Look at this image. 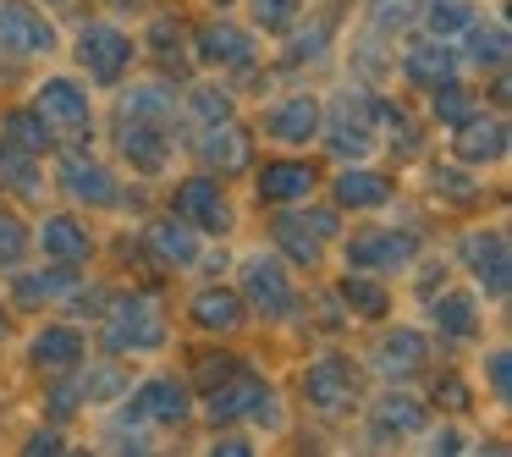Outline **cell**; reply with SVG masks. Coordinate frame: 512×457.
Segmentation results:
<instances>
[{
    "mask_svg": "<svg viewBox=\"0 0 512 457\" xmlns=\"http://www.w3.org/2000/svg\"><path fill=\"white\" fill-rule=\"evenodd\" d=\"M105 6H116V12H144V6H155V0H105Z\"/></svg>",
    "mask_w": 512,
    "mask_h": 457,
    "instance_id": "cell-47",
    "label": "cell"
},
{
    "mask_svg": "<svg viewBox=\"0 0 512 457\" xmlns=\"http://www.w3.org/2000/svg\"><path fill=\"white\" fill-rule=\"evenodd\" d=\"M463 259H468V276L485 298H507V270H512V254H507V232L490 226V232H468L463 237Z\"/></svg>",
    "mask_w": 512,
    "mask_h": 457,
    "instance_id": "cell-10",
    "label": "cell"
},
{
    "mask_svg": "<svg viewBox=\"0 0 512 457\" xmlns=\"http://www.w3.org/2000/svg\"><path fill=\"white\" fill-rule=\"evenodd\" d=\"M122 116H144V122H166L177 116V94L160 89V83H138V89L122 94Z\"/></svg>",
    "mask_w": 512,
    "mask_h": 457,
    "instance_id": "cell-33",
    "label": "cell"
},
{
    "mask_svg": "<svg viewBox=\"0 0 512 457\" xmlns=\"http://www.w3.org/2000/svg\"><path fill=\"white\" fill-rule=\"evenodd\" d=\"M0 336H6V320H0Z\"/></svg>",
    "mask_w": 512,
    "mask_h": 457,
    "instance_id": "cell-48",
    "label": "cell"
},
{
    "mask_svg": "<svg viewBox=\"0 0 512 457\" xmlns=\"http://www.w3.org/2000/svg\"><path fill=\"white\" fill-rule=\"evenodd\" d=\"M303 397H309V408H320V413H347L358 402V369H353V358H342V353L314 358L309 375H303Z\"/></svg>",
    "mask_w": 512,
    "mask_h": 457,
    "instance_id": "cell-6",
    "label": "cell"
},
{
    "mask_svg": "<svg viewBox=\"0 0 512 457\" xmlns=\"http://www.w3.org/2000/svg\"><path fill=\"white\" fill-rule=\"evenodd\" d=\"M259 199H270V204H298V199H309L314 188H320V171L309 166V160H265L259 166Z\"/></svg>",
    "mask_w": 512,
    "mask_h": 457,
    "instance_id": "cell-14",
    "label": "cell"
},
{
    "mask_svg": "<svg viewBox=\"0 0 512 457\" xmlns=\"http://www.w3.org/2000/svg\"><path fill=\"white\" fill-rule=\"evenodd\" d=\"M116 149H122V160L133 171H144V177H160L171 160V138H166V122H144V116H122V127H116Z\"/></svg>",
    "mask_w": 512,
    "mask_h": 457,
    "instance_id": "cell-11",
    "label": "cell"
},
{
    "mask_svg": "<svg viewBox=\"0 0 512 457\" xmlns=\"http://www.w3.org/2000/svg\"><path fill=\"white\" fill-rule=\"evenodd\" d=\"M193 320H199L204 331H237V325L248 320V303L237 298V292L210 287V292H199V298H193Z\"/></svg>",
    "mask_w": 512,
    "mask_h": 457,
    "instance_id": "cell-29",
    "label": "cell"
},
{
    "mask_svg": "<svg viewBox=\"0 0 512 457\" xmlns=\"http://www.w3.org/2000/svg\"><path fill=\"white\" fill-rule=\"evenodd\" d=\"M369 17H375V28L397 34V28H408L419 12H413V0H375V12H369Z\"/></svg>",
    "mask_w": 512,
    "mask_h": 457,
    "instance_id": "cell-41",
    "label": "cell"
},
{
    "mask_svg": "<svg viewBox=\"0 0 512 457\" xmlns=\"http://www.w3.org/2000/svg\"><path fill=\"white\" fill-rule=\"evenodd\" d=\"M133 39L122 34V28H111V23H89L78 34V61H83V72H89L94 83H116L127 67H133Z\"/></svg>",
    "mask_w": 512,
    "mask_h": 457,
    "instance_id": "cell-7",
    "label": "cell"
},
{
    "mask_svg": "<svg viewBox=\"0 0 512 457\" xmlns=\"http://www.w3.org/2000/svg\"><path fill=\"white\" fill-rule=\"evenodd\" d=\"M342 303H347V309H358V314H364V320H380V314L391 309L386 287H380V281H369L364 270H353V276L342 281Z\"/></svg>",
    "mask_w": 512,
    "mask_h": 457,
    "instance_id": "cell-34",
    "label": "cell"
},
{
    "mask_svg": "<svg viewBox=\"0 0 512 457\" xmlns=\"http://www.w3.org/2000/svg\"><path fill=\"white\" fill-rule=\"evenodd\" d=\"M0 138L17 144V149H28V155H45V149L56 144V127H50L39 111H12L6 122H0Z\"/></svg>",
    "mask_w": 512,
    "mask_h": 457,
    "instance_id": "cell-30",
    "label": "cell"
},
{
    "mask_svg": "<svg viewBox=\"0 0 512 457\" xmlns=\"http://www.w3.org/2000/svg\"><path fill=\"white\" fill-rule=\"evenodd\" d=\"M28 452H67V446H61L56 430H39V435H28Z\"/></svg>",
    "mask_w": 512,
    "mask_h": 457,
    "instance_id": "cell-44",
    "label": "cell"
},
{
    "mask_svg": "<svg viewBox=\"0 0 512 457\" xmlns=\"http://www.w3.org/2000/svg\"><path fill=\"white\" fill-rule=\"evenodd\" d=\"M430 94H435V100H430L435 122H446V127H463L468 116L479 111V94H468L457 78H452V83H441V89H430Z\"/></svg>",
    "mask_w": 512,
    "mask_h": 457,
    "instance_id": "cell-36",
    "label": "cell"
},
{
    "mask_svg": "<svg viewBox=\"0 0 512 457\" xmlns=\"http://www.w3.org/2000/svg\"><path fill=\"white\" fill-rule=\"evenodd\" d=\"M452 155L457 160H468V166H485V160H501L507 155V122L501 116H468L463 127H457V138H452Z\"/></svg>",
    "mask_w": 512,
    "mask_h": 457,
    "instance_id": "cell-18",
    "label": "cell"
},
{
    "mask_svg": "<svg viewBox=\"0 0 512 457\" xmlns=\"http://www.w3.org/2000/svg\"><path fill=\"white\" fill-rule=\"evenodd\" d=\"M375 100L358 89H342L331 100V116H325V144L336 149L342 160H364L375 149Z\"/></svg>",
    "mask_w": 512,
    "mask_h": 457,
    "instance_id": "cell-2",
    "label": "cell"
},
{
    "mask_svg": "<svg viewBox=\"0 0 512 457\" xmlns=\"http://www.w3.org/2000/svg\"><path fill=\"white\" fill-rule=\"evenodd\" d=\"M193 149H199V160L210 171H221V177H232V171L248 166V133H243V127H232V122H210Z\"/></svg>",
    "mask_w": 512,
    "mask_h": 457,
    "instance_id": "cell-20",
    "label": "cell"
},
{
    "mask_svg": "<svg viewBox=\"0 0 512 457\" xmlns=\"http://www.w3.org/2000/svg\"><path fill=\"white\" fill-rule=\"evenodd\" d=\"M56 177H61V188H67L72 199H78V204H94V210H105V204H116V199H122L116 177L100 166V160L67 155V160H61V171H56Z\"/></svg>",
    "mask_w": 512,
    "mask_h": 457,
    "instance_id": "cell-16",
    "label": "cell"
},
{
    "mask_svg": "<svg viewBox=\"0 0 512 457\" xmlns=\"http://www.w3.org/2000/svg\"><path fill=\"white\" fill-rule=\"evenodd\" d=\"M78 287V270L72 265H56V270H17V281H12V292H17V303H50V298H67V292Z\"/></svg>",
    "mask_w": 512,
    "mask_h": 457,
    "instance_id": "cell-26",
    "label": "cell"
},
{
    "mask_svg": "<svg viewBox=\"0 0 512 457\" xmlns=\"http://www.w3.org/2000/svg\"><path fill=\"white\" fill-rule=\"evenodd\" d=\"M430 452H463V435H457V430H435L430 435Z\"/></svg>",
    "mask_w": 512,
    "mask_h": 457,
    "instance_id": "cell-45",
    "label": "cell"
},
{
    "mask_svg": "<svg viewBox=\"0 0 512 457\" xmlns=\"http://www.w3.org/2000/svg\"><path fill=\"white\" fill-rule=\"evenodd\" d=\"M248 6H254V23L270 28V34H276V28H287L292 17L303 12V0H248Z\"/></svg>",
    "mask_w": 512,
    "mask_h": 457,
    "instance_id": "cell-40",
    "label": "cell"
},
{
    "mask_svg": "<svg viewBox=\"0 0 512 457\" xmlns=\"http://www.w3.org/2000/svg\"><path fill=\"white\" fill-rule=\"evenodd\" d=\"M424 430V408L413 397H402V391H386V397L375 402V441H386V435H419Z\"/></svg>",
    "mask_w": 512,
    "mask_h": 457,
    "instance_id": "cell-27",
    "label": "cell"
},
{
    "mask_svg": "<svg viewBox=\"0 0 512 457\" xmlns=\"http://www.w3.org/2000/svg\"><path fill=\"white\" fill-rule=\"evenodd\" d=\"M331 193H336L342 210H380V204L391 199V182L380 177V171H369V166H358V160H353V166L331 182Z\"/></svg>",
    "mask_w": 512,
    "mask_h": 457,
    "instance_id": "cell-24",
    "label": "cell"
},
{
    "mask_svg": "<svg viewBox=\"0 0 512 457\" xmlns=\"http://www.w3.org/2000/svg\"><path fill=\"white\" fill-rule=\"evenodd\" d=\"M39 248H45V259H56V265H89L94 232L78 221V215H45V226H39Z\"/></svg>",
    "mask_w": 512,
    "mask_h": 457,
    "instance_id": "cell-17",
    "label": "cell"
},
{
    "mask_svg": "<svg viewBox=\"0 0 512 457\" xmlns=\"http://www.w3.org/2000/svg\"><path fill=\"white\" fill-rule=\"evenodd\" d=\"M419 17H424V28H430V39H452L474 23V6H468V0H430Z\"/></svg>",
    "mask_w": 512,
    "mask_h": 457,
    "instance_id": "cell-35",
    "label": "cell"
},
{
    "mask_svg": "<svg viewBox=\"0 0 512 457\" xmlns=\"http://www.w3.org/2000/svg\"><path fill=\"white\" fill-rule=\"evenodd\" d=\"M276 243L292 254V265H314L325 254V237L309 226V215H281L276 221Z\"/></svg>",
    "mask_w": 512,
    "mask_h": 457,
    "instance_id": "cell-32",
    "label": "cell"
},
{
    "mask_svg": "<svg viewBox=\"0 0 512 457\" xmlns=\"http://www.w3.org/2000/svg\"><path fill=\"white\" fill-rule=\"evenodd\" d=\"M430 309H435V331L452 336V342H468V336L479 331V303H474V292H441Z\"/></svg>",
    "mask_w": 512,
    "mask_h": 457,
    "instance_id": "cell-28",
    "label": "cell"
},
{
    "mask_svg": "<svg viewBox=\"0 0 512 457\" xmlns=\"http://www.w3.org/2000/svg\"><path fill=\"white\" fill-rule=\"evenodd\" d=\"M149 248H155L160 265H193L199 259V232L188 221H177V215H166V221L149 226Z\"/></svg>",
    "mask_w": 512,
    "mask_h": 457,
    "instance_id": "cell-25",
    "label": "cell"
},
{
    "mask_svg": "<svg viewBox=\"0 0 512 457\" xmlns=\"http://www.w3.org/2000/svg\"><path fill=\"white\" fill-rule=\"evenodd\" d=\"M215 452H226V457H243V452H254V446H248L243 435H221V441H215Z\"/></svg>",
    "mask_w": 512,
    "mask_h": 457,
    "instance_id": "cell-46",
    "label": "cell"
},
{
    "mask_svg": "<svg viewBox=\"0 0 512 457\" xmlns=\"http://www.w3.org/2000/svg\"><path fill=\"white\" fill-rule=\"evenodd\" d=\"M276 391L265 386L259 375H248V369H232V375L221 380V386H210V397H204V413H210L215 424H232V419H259V424H276Z\"/></svg>",
    "mask_w": 512,
    "mask_h": 457,
    "instance_id": "cell-3",
    "label": "cell"
},
{
    "mask_svg": "<svg viewBox=\"0 0 512 457\" xmlns=\"http://www.w3.org/2000/svg\"><path fill=\"white\" fill-rule=\"evenodd\" d=\"M237 281H243V303L254 314H265V320H287V314L298 309V292H292L287 270H281L276 259L248 254L243 265H237Z\"/></svg>",
    "mask_w": 512,
    "mask_h": 457,
    "instance_id": "cell-4",
    "label": "cell"
},
{
    "mask_svg": "<svg viewBox=\"0 0 512 457\" xmlns=\"http://www.w3.org/2000/svg\"><path fill=\"white\" fill-rule=\"evenodd\" d=\"M265 133L281 149H303L309 138H320V100L314 94H281L276 105H265Z\"/></svg>",
    "mask_w": 512,
    "mask_h": 457,
    "instance_id": "cell-12",
    "label": "cell"
},
{
    "mask_svg": "<svg viewBox=\"0 0 512 457\" xmlns=\"http://www.w3.org/2000/svg\"><path fill=\"white\" fill-rule=\"evenodd\" d=\"M413 259H419L413 232H358L347 243V265L364 270V276H391V270H408Z\"/></svg>",
    "mask_w": 512,
    "mask_h": 457,
    "instance_id": "cell-8",
    "label": "cell"
},
{
    "mask_svg": "<svg viewBox=\"0 0 512 457\" xmlns=\"http://www.w3.org/2000/svg\"><path fill=\"white\" fill-rule=\"evenodd\" d=\"M28 358H34L39 369L67 375V369L83 364V331L78 325H45V331L34 336V347H28Z\"/></svg>",
    "mask_w": 512,
    "mask_h": 457,
    "instance_id": "cell-21",
    "label": "cell"
},
{
    "mask_svg": "<svg viewBox=\"0 0 512 457\" xmlns=\"http://www.w3.org/2000/svg\"><path fill=\"white\" fill-rule=\"evenodd\" d=\"M430 358V342H424V331H413V325H397L391 336H380V347H375V369L380 375H413V369Z\"/></svg>",
    "mask_w": 512,
    "mask_h": 457,
    "instance_id": "cell-22",
    "label": "cell"
},
{
    "mask_svg": "<svg viewBox=\"0 0 512 457\" xmlns=\"http://www.w3.org/2000/svg\"><path fill=\"white\" fill-rule=\"evenodd\" d=\"M171 215L188 221L193 232H210V237L232 232V204H226V193H221V182H215V177L177 182V193H171Z\"/></svg>",
    "mask_w": 512,
    "mask_h": 457,
    "instance_id": "cell-5",
    "label": "cell"
},
{
    "mask_svg": "<svg viewBox=\"0 0 512 457\" xmlns=\"http://www.w3.org/2000/svg\"><path fill=\"white\" fill-rule=\"evenodd\" d=\"M105 347L111 353H160L166 347V314L155 298L133 292V298H116L105 309Z\"/></svg>",
    "mask_w": 512,
    "mask_h": 457,
    "instance_id": "cell-1",
    "label": "cell"
},
{
    "mask_svg": "<svg viewBox=\"0 0 512 457\" xmlns=\"http://www.w3.org/2000/svg\"><path fill=\"white\" fill-rule=\"evenodd\" d=\"M435 397H446V408H468V391H463V380H452V375H446V386H435Z\"/></svg>",
    "mask_w": 512,
    "mask_h": 457,
    "instance_id": "cell-43",
    "label": "cell"
},
{
    "mask_svg": "<svg viewBox=\"0 0 512 457\" xmlns=\"http://www.w3.org/2000/svg\"><path fill=\"white\" fill-rule=\"evenodd\" d=\"M193 45H199V61H204V67H254V39H248L243 28H232V23L204 28Z\"/></svg>",
    "mask_w": 512,
    "mask_h": 457,
    "instance_id": "cell-23",
    "label": "cell"
},
{
    "mask_svg": "<svg viewBox=\"0 0 512 457\" xmlns=\"http://www.w3.org/2000/svg\"><path fill=\"white\" fill-rule=\"evenodd\" d=\"M193 413V391L171 375H149L144 386L133 391V419H149V424H182Z\"/></svg>",
    "mask_w": 512,
    "mask_h": 457,
    "instance_id": "cell-13",
    "label": "cell"
},
{
    "mask_svg": "<svg viewBox=\"0 0 512 457\" xmlns=\"http://www.w3.org/2000/svg\"><path fill=\"white\" fill-rule=\"evenodd\" d=\"M28 226H23V215H12V210H0V270H17L23 265V254H28Z\"/></svg>",
    "mask_w": 512,
    "mask_h": 457,
    "instance_id": "cell-37",
    "label": "cell"
},
{
    "mask_svg": "<svg viewBox=\"0 0 512 457\" xmlns=\"http://www.w3.org/2000/svg\"><path fill=\"white\" fill-rule=\"evenodd\" d=\"M34 111L45 116L50 127H89L94 105H89V94H83L72 78H45L34 89Z\"/></svg>",
    "mask_w": 512,
    "mask_h": 457,
    "instance_id": "cell-15",
    "label": "cell"
},
{
    "mask_svg": "<svg viewBox=\"0 0 512 457\" xmlns=\"http://www.w3.org/2000/svg\"><path fill=\"white\" fill-rule=\"evenodd\" d=\"M402 78L413 89H441V83L457 78V56L446 50V39H424V45L402 50Z\"/></svg>",
    "mask_w": 512,
    "mask_h": 457,
    "instance_id": "cell-19",
    "label": "cell"
},
{
    "mask_svg": "<svg viewBox=\"0 0 512 457\" xmlns=\"http://www.w3.org/2000/svg\"><path fill=\"white\" fill-rule=\"evenodd\" d=\"M188 111L199 116L204 127H210V122H226V116H232V94H226V89H193V94H188Z\"/></svg>",
    "mask_w": 512,
    "mask_h": 457,
    "instance_id": "cell-39",
    "label": "cell"
},
{
    "mask_svg": "<svg viewBox=\"0 0 512 457\" xmlns=\"http://www.w3.org/2000/svg\"><path fill=\"white\" fill-rule=\"evenodd\" d=\"M490 391L496 402H507V353H490Z\"/></svg>",
    "mask_w": 512,
    "mask_h": 457,
    "instance_id": "cell-42",
    "label": "cell"
},
{
    "mask_svg": "<svg viewBox=\"0 0 512 457\" xmlns=\"http://www.w3.org/2000/svg\"><path fill=\"white\" fill-rule=\"evenodd\" d=\"M0 50L6 56H50L56 50V28L28 0H0Z\"/></svg>",
    "mask_w": 512,
    "mask_h": 457,
    "instance_id": "cell-9",
    "label": "cell"
},
{
    "mask_svg": "<svg viewBox=\"0 0 512 457\" xmlns=\"http://www.w3.org/2000/svg\"><path fill=\"white\" fill-rule=\"evenodd\" d=\"M468 34V61H474V67H490V72H501V61H507V23H501V17H490V23H468L463 28Z\"/></svg>",
    "mask_w": 512,
    "mask_h": 457,
    "instance_id": "cell-31",
    "label": "cell"
},
{
    "mask_svg": "<svg viewBox=\"0 0 512 457\" xmlns=\"http://www.w3.org/2000/svg\"><path fill=\"white\" fill-rule=\"evenodd\" d=\"M0 171H12V188H17V193H34V188H39L34 155H28V149H17V144H0Z\"/></svg>",
    "mask_w": 512,
    "mask_h": 457,
    "instance_id": "cell-38",
    "label": "cell"
}]
</instances>
